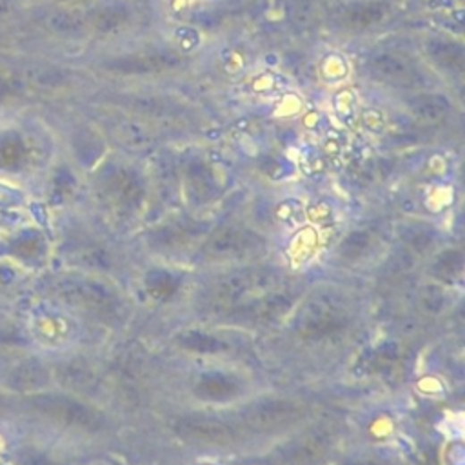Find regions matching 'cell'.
Returning a JSON list of instances; mask_svg holds the SVG:
<instances>
[{"instance_id": "obj_1", "label": "cell", "mask_w": 465, "mask_h": 465, "mask_svg": "<svg viewBox=\"0 0 465 465\" xmlns=\"http://www.w3.org/2000/svg\"><path fill=\"white\" fill-rule=\"evenodd\" d=\"M28 331L33 342L44 349H64L77 338L75 320L49 304H38L28 317Z\"/></svg>"}]
</instances>
